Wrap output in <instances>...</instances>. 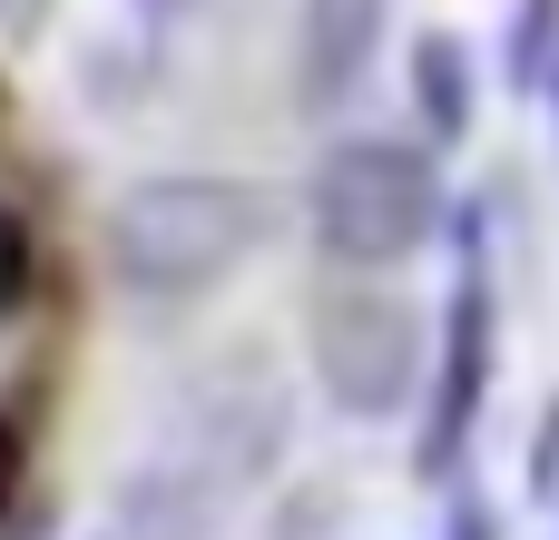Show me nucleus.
<instances>
[{
    "label": "nucleus",
    "mask_w": 559,
    "mask_h": 540,
    "mask_svg": "<svg viewBox=\"0 0 559 540\" xmlns=\"http://www.w3.org/2000/svg\"><path fill=\"white\" fill-rule=\"evenodd\" d=\"M275 236V207L246 187V177H206V167H167V177H138L118 187L98 246H108V275L128 295H206L216 275H236L255 246Z\"/></svg>",
    "instance_id": "1"
},
{
    "label": "nucleus",
    "mask_w": 559,
    "mask_h": 540,
    "mask_svg": "<svg viewBox=\"0 0 559 540\" xmlns=\"http://www.w3.org/2000/svg\"><path fill=\"white\" fill-rule=\"evenodd\" d=\"M305 216H314V246L344 275H383V266H413L442 236L452 207H442L432 148H413V138H334L314 157Z\"/></svg>",
    "instance_id": "2"
},
{
    "label": "nucleus",
    "mask_w": 559,
    "mask_h": 540,
    "mask_svg": "<svg viewBox=\"0 0 559 540\" xmlns=\"http://www.w3.org/2000/svg\"><path fill=\"white\" fill-rule=\"evenodd\" d=\"M432 344H423V315L403 295H373V285H344L314 305V384L354 413V423H383L413 403Z\"/></svg>",
    "instance_id": "3"
},
{
    "label": "nucleus",
    "mask_w": 559,
    "mask_h": 540,
    "mask_svg": "<svg viewBox=\"0 0 559 540\" xmlns=\"http://www.w3.org/2000/svg\"><path fill=\"white\" fill-rule=\"evenodd\" d=\"M472 236V266L442 305V354H432V403H423V443H413V472L423 482H452L462 472V443L481 433V403H491V354H501V305H491V266H481V226Z\"/></svg>",
    "instance_id": "4"
},
{
    "label": "nucleus",
    "mask_w": 559,
    "mask_h": 540,
    "mask_svg": "<svg viewBox=\"0 0 559 540\" xmlns=\"http://www.w3.org/2000/svg\"><path fill=\"white\" fill-rule=\"evenodd\" d=\"M383 20L393 0H305V39H295V89L305 108H344L383 49Z\"/></svg>",
    "instance_id": "5"
},
{
    "label": "nucleus",
    "mask_w": 559,
    "mask_h": 540,
    "mask_svg": "<svg viewBox=\"0 0 559 540\" xmlns=\"http://www.w3.org/2000/svg\"><path fill=\"white\" fill-rule=\"evenodd\" d=\"M98 540H216V512L187 472H128L108 492V521Z\"/></svg>",
    "instance_id": "6"
},
{
    "label": "nucleus",
    "mask_w": 559,
    "mask_h": 540,
    "mask_svg": "<svg viewBox=\"0 0 559 540\" xmlns=\"http://www.w3.org/2000/svg\"><path fill=\"white\" fill-rule=\"evenodd\" d=\"M413 98H423V128H432V138H472L481 79H472V49H462L452 30H423V39H413Z\"/></svg>",
    "instance_id": "7"
},
{
    "label": "nucleus",
    "mask_w": 559,
    "mask_h": 540,
    "mask_svg": "<svg viewBox=\"0 0 559 540\" xmlns=\"http://www.w3.org/2000/svg\"><path fill=\"white\" fill-rule=\"evenodd\" d=\"M550 59H559V0H521V20H511V89H550Z\"/></svg>",
    "instance_id": "8"
},
{
    "label": "nucleus",
    "mask_w": 559,
    "mask_h": 540,
    "mask_svg": "<svg viewBox=\"0 0 559 540\" xmlns=\"http://www.w3.org/2000/svg\"><path fill=\"white\" fill-rule=\"evenodd\" d=\"M29 285H39V236H29L20 207H0V325L29 305Z\"/></svg>",
    "instance_id": "9"
},
{
    "label": "nucleus",
    "mask_w": 559,
    "mask_h": 540,
    "mask_svg": "<svg viewBox=\"0 0 559 540\" xmlns=\"http://www.w3.org/2000/svg\"><path fill=\"white\" fill-rule=\"evenodd\" d=\"M442 540H511V531H501V512L481 502V482H472V472H452V482H442Z\"/></svg>",
    "instance_id": "10"
},
{
    "label": "nucleus",
    "mask_w": 559,
    "mask_h": 540,
    "mask_svg": "<svg viewBox=\"0 0 559 540\" xmlns=\"http://www.w3.org/2000/svg\"><path fill=\"white\" fill-rule=\"evenodd\" d=\"M531 502L559 512V394H550V423L531 433Z\"/></svg>",
    "instance_id": "11"
},
{
    "label": "nucleus",
    "mask_w": 559,
    "mask_h": 540,
    "mask_svg": "<svg viewBox=\"0 0 559 540\" xmlns=\"http://www.w3.org/2000/svg\"><path fill=\"white\" fill-rule=\"evenodd\" d=\"M20 482H29V443H20V423H0V521L20 502Z\"/></svg>",
    "instance_id": "12"
},
{
    "label": "nucleus",
    "mask_w": 559,
    "mask_h": 540,
    "mask_svg": "<svg viewBox=\"0 0 559 540\" xmlns=\"http://www.w3.org/2000/svg\"><path fill=\"white\" fill-rule=\"evenodd\" d=\"M177 10H187V0H138V20H177Z\"/></svg>",
    "instance_id": "13"
},
{
    "label": "nucleus",
    "mask_w": 559,
    "mask_h": 540,
    "mask_svg": "<svg viewBox=\"0 0 559 540\" xmlns=\"http://www.w3.org/2000/svg\"><path fill=\"white\" fill-rule=\"evenodd\" d=\"M550 108H559V59H550Z\"/></svg>",
    "instance_id": "14"
}]
</instances>
